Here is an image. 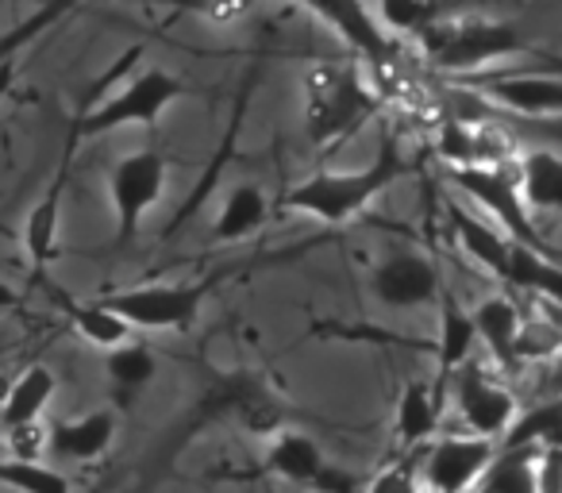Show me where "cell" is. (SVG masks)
<instances>
[{
    "label": "cell",
    "instance_id": "8fae6325",
    "mask_svg": "<svg viewBox=\"0 0 562 493\" xmlns=\"http://www.w3.org/2000/svg\"><path fill=\"white\" fill-rule=\"evenodd\" d=\"M78 143H81L78 124L70 120L55 173H50L43 197L32 204V209H27V216H24V255H27V267H32L35 274H43V270L58 259V235H63V197H66V186H70V170H74V155H78Z\"/></svg>",
    "mask_w": 562,
    "mask_h": 493
},
{
    "label": "cell",
    "instance_id": "d6a6232c",
    "mask_svg": "<svg viewBox=\"0 0 562 493\" xmlns=\"http://www.w3.org/2000/svg\"><path fill=\"white\" fill-rule=\"evenodd\" d=\"M4 444H9V459L47 462V455H50V428L43 421L12 424V428H4Z\"/></svg>",
    "mask_w": 562,
    "mask_h": 493
},
{
    "label": "cell",
    "instance_id": "6da1fadb",
    "mask_svg": "<svg viewBox=\"0 0 562 493\" xmlns=\"http://www.w3.org/2000/svg\"><path fill=\"white\" fill-rule=\"evenodd\" d=\"M413 173V158L405 155L397 135H385L374 163L359 170H316L281 193V209L308 216L316 224L347 227L370 209L382 193H390L401 178Z\"/></svg>",
    "mask_w": 562,
    "mask_h": 493
},
{
    "label": "cell",
    "instance_id": "3957f363",
    "mask_svg": "<svg viewBox=\"0 0 562 493\" xmlns=\"http://www.w3.org/2000/svg\"><path fill=\"white\" fill-rule=\"evenodd\" d=\"M378 112H382V93L362 78L359 63L321 58L301 74V120L313 147H339L359 135Z\"/></svg>",
    "mask_w": 562,
    "mask_h": 493
},
{
    "label": "cell",
    "instance_id": "52a82bcc",
    "mask_svg": "<svg viewBox=\"0 0 562 493\" xmlns=\"http://www.w3.org/2000/svg\"><path fill=\"white\" fill-rule=\"evenodd\" d=\"M216 282H147L101 298L135 332H186L196 324Z\"/></svg>",
    "mask_w": 562,
    "mask_h": 493
},
{
    "label": "cell",
    "instance_id": "7402d4cb",
    "mask_svg": "<svg viewBox=\"0 0 562 493\" xmlns=\"http://www.w3.org/2000/svg\"><path fill=\"white\" fill-rule=\"evenodd\" d=\"M270 220V197L255 181H239L227 189L216 220H212V239L216 243H243L258 235Z\"/></svg>",
    "mask_w": 562,
    "mask_h": 493
},
{
    "label": "cell",
    "instance_id": "ac0fdd59",
    "mask_svg": "<svg viewBox=\"0 0 562 493\" xmlns=\"http://www.w3.org/2000/svg\"><path fill=\"white\" fill-rule=\"evenodd\" d=\"M262 462H266V474L281 478V482H293V485H316V478L328 467L324 447L297 428H281L278 436L266 439Z\"/></svg>",
    "mask_w": 562,
    "mask_h": 493
},
{
    "label": "cell",
    "instance_id": "e575fe53",
    "mask_svg": "<svg viewBox=\"0 0 562 493\" xmlns=\"http://www.w3.org/2000/svg\"><path fill=\"white\" fill-rule=\"evenodd\" d=\"M362 493H420V482H416L413 470L390 467V470H382Z\"/></svg>",
    "mask_w": 562,
    "mask_h": 493
},
{
    "label": "cell",
    "instance_id": "4dcf8cb0",
    "mask_svg": "<svg viewBox=\"0 0 562 493\" xmlns=\"http://www.w3.org/2000/svg\"><path fill=\"white\" fill-rule=\"evenodd\" d=\"M562 355V332L559 324H551L547 316H524L520 339H516V367H543V362Z\"/></svg>",
    "mask_w": 562,
    "mask_h": 493
},
{
    "label": "cell",
    "instance_id": "30bf717a",
    "mask_svg": "<svg viewBox=\"0 0 562 493\" xmlns=\"http://www.w3.org/2000/svg\"><path fill=\"white\" fill-rule=\"evenodd\" d=\"M451 401L454 413H459L462 428L470 436H482L501 444L505 432L513 428V421L520 416V401L508 385L493 382L477 362H467L459 374L451 378Z\"/></svg>",
    "mask_w": 562,
    "mask_h": 493
},
{
    "label": "cell",
    "instance_id": "8992f818",
    "mask_svg": "<svg viewBox=\"0 0 562 493\" xmlns=\"http://www.w3.org/2000/svg\"><path fill=\"white\" fill-rule=\"evenodd\" d=\"M447 181L459 189L467 201H474L508 239L524 243L531 251L547 255V239L536 224V212L524 201L520 178L513 166H467V170H447Z\"/></svg>",
    "mask_w": 562,
    "mask_h": 493
},
{
    "label": "cell",
    "instance_id": "d6986e66",
    "mask_svg": "<svg viewBox=\"0 0 562 493\" xmlns=\"http://www.w3.org/2000/svg\"><path fill=\"white\" fill-rule=\"evenodd\" d=\"M474 328H477V344H485V351L497 359V367L513 370L516 367V339L524 328V309L516 305L505 293H485L474 309Z\"/></svg>",
    "mask_w": 562,
    "mask_h": 493
},
{
    "label": "cell",
    "instance_id": "f546056e",
    "mask_svg": "<svg viewBox=\"0 0 562 493\" xmlns=\"http://www.w3.org/2000/svg\"><path fill=\"white\" fill-rule=\"evenodd\" d=\"M0 485L16 493H74L70 478L50 462H20L0 459Z\"/></svg>",
    "mask_w": 562,
    "mask_h": 493
},
{
    "label": "cell",
    "instance_id": "7a4b0ae2",
    "mask_svg": "<svg viewBox=\"0 0 562 493\" xmlns=\"http://www.w3.org/2000/svg\"><path fill=\"white\" fill-rule=\"evenodd\" d=\"M285 413H290L285 397H281L262 374H255V370H227V374L212 378V382L204 385V393L193 401L186 421L173 428L162 455H155V470L170 467L181 455V447L193 436H201L204 428H212V424H239L250 436L270 439L285 428Z\"/></svg>",
    "mask_w": 562,
    "mask_h": 493
},
{
    "label": "cell",
    "instance_id": "d4e9b609",
    "mask_svg": "<svg viewBox=\"0 0 562 493\" xmlns=\"http://www.w3.org/2000/svg\"><path fill=\"white\" fill-rule=\"evenodd\" d=\"M536 459V447H497V459L482 478V493H543Z\"/></svg>",
    "mask_w": 562,
    "mask_h": 493
},
{
    "label": "cell",
    "instance_id": "1f68e13d",
    "mask_svg": "<svg viewBox=\"0 0 562 493\" xmlns=\"http://www.w3.org/2000/svg\"><path fill=\"white\" fill-rule=\"evenodd\" d=\"M436 155L447 163V170H467L474 166V124L459 116H443L436 124Z\"/></svg>",
    "mask_w": 562,
    "mask_h": 493
},
{
    "label": "cell",
    "instance_id": "ffe728a7",
    "mask_svg": "<svg viewBox=\"0 0 562 493\" xmlns=\"http://www.w3.org/2000/svg\"><path fill=\"white\" fill-rule=\"evenodd\" d=\"M58 393V374L47 362H27L12 385L0 397V428H12V424H32L43 421Z\"/></svg>",
    "mask_w": 562,
    "mask_h": 493
},
{
    "label": "cell",
    "instance_id": "e0dca14e",
    "mask_svg": "<svg viewBox=\"0 0 562 493\" xmlns=\"http://www.w3.org/2000/svg\"><path fill=\"white\" fill-rule=\"evenodd\" d=\"M120 421L112 408H93L86 416H74V421L50 424V459L66 462H93L104 459L109 447L116 444Z\"/></svg>",
    "mask_w": 562,
    "mask_h": 493
},
{
    "label": "cell",
    "instance_id": "4fadbf2b",
    "mask_svg": "<svg viewBox=\"0 0 562 493\" xmlns=\"http://www.w3.org/2000/svg\"><path fill=\"white\" fill-rule=\"evenodd\" d=\"M297 4L305 12H313L324 27H331L362 63L393 66L397 40L378 24L374 9H370L367 0H297Z\"/></svg>",
    "mask_w": 562,
    "mask_h": 493
},
{
    "label": "cell",
    "instance_id": "44dd1931",
    "mask_svg": "<svg viewBox=\"0 0 562 493\" xmlns=\"http://www.w3.org/2000/svg\"><path fill=\"white\" fill-rule=\"evenodd\" d=\"M443 393L436 390L424 378H413V382L401 385L397 393V413H393V436L405 447H420L431 444L439 432V416H443Z\"/></svg>",
    "mask_w": 562,
    "mask_h": 493
},
{
    "label": "cell",
    "instance_id": "ba28073f",
    "mask_svg": "<svg viewBox=\"0 0 562 493\" xmlns=\"http://www.w3.org/2000/svg\"><path fill=\"white\" fill-rule=\"evenodd\" d=\"M166 181H170V158L158 147L132 150L109 170V201L120 247L139 235L147 212L166 197Z\"/></svg>",
    "mask_w": 562,
    "mask_h": 493
},
{
    "label": "cell",
    "instance_id": "836d02e7",
    "mask_svg": "<svg viewBox=\"0 0 562 493\" xmlns=\"http://www.w3.org/2000/svg\"><path fill=\"white\" fill-rule=\"evenodd\" d=\"M186 4L193 12H201L209 24H220V27L247 24L258 9V0H186Z\"/></svg>",
    "mask_w": 562,
    "mask_h": 493
},
{
    "label": "cell",
    "instance_id": "8d00e7d4",
    "mask_svg": "<svg viewBox=\"0 0 562 493\" xmlns=\"http://www.w3.org/2000/svg\"><path fill=\"white\" fill-rule=\"evenodd\" d=\"M20 305V293L12 290L9 282H0V313H9V309H16Z\"/></svg>",
    "mask_w": 562,
    "mask_h": 493
},
{
    "label": "cell",
    "instance_id": "f1b7e54d",
    "mask_svg": "<svg viewBox=\"0 0 562 493\" xmlns=\"http://www.w3.org/2000/svg\"><path fill=\"white\" fill-rule=\"evenodd\" d=\"M374 16L393 40H416L424 27H431L439 20L436 0H378Z\"/></svg>",
    "mask_w": 562,
    "mask_h": 493
},
{
    "label": "cell",
    "instance_id": "2e32d148",
    "mask_svg": "<svg viewBox=\"0 0 562 493\" xmlns=\"http://www.w3.org/2000/svg\"><path fill=\"white\" fill-rule=\"evenodd\" d=\"M447 224H451V232H454V239H459L462 251H467L470 259L485 270V274H493L497 282H505L516 239H508L493 220H482L470 209H462L459 201L447 204Z\"/></svg>",
    "mask_w": 562,
    "mask_h": 493
},
{
    "label": "cell",
    "instance_id": "5bb4252c",
    "mask_svg": "<svg viewBox=\"0 0 562 493\" xmlns=\"http://www.w3.org/2000/svg\"><path fill=\"white\" fill-rule=\"evenodd\" d=\"M474 93H482L490 104L516 116H562V78L559 74H493L477 81Z\"/></svg>",
    "mask_w": 562,
    "mask_h": 493
},
{
    "label": "cell",
    "instance_id": "5b68a950",
    "mask_svg": "<svg viewBox=\"0 0 562 493\" xmlns=\"http://www.w3.org/2000/svg\"><path fill=\"white\" fill-rule=\"evenodd\" d=\"M186 97V81L178 74L162 70V66H147V70L132 74L120 89H112L109 97H101L97 104L81 101L78 116V135L81 143L97 139V135H112L120 127H158V120Z\"/></svg>",
    "mask_w": 562,
    "mask_h": 493
},
{
    "label": "cell",
    "instance_id": "603a6c76",
    "mask_svg": "<svg viewBox=\"0 0 562 493\" xmlns=\"http://www.w3.org/2000/svg\"><path fill=\"white\" fill-rule=\"evenodd\" d=\"M63 313L70 316L74 332H78L89 347H97V351H104V355L116 351V347H124V344H132V339L139 336V332H135L132 324L116 313V309L104 305V301L63 298Z\"/></svg>",
    "mask_w": 562,
    "mask_h": 493
},
{
    "label": "cell",
    "instance_id": "4316f807",
    "mask_svg": "<svg viewBox=\"0 0 562 493\" xmlns=\"http://www.w3.org/2000/svg\"><path fill=\"white\" fill-rule=\"evenodd\" d=\"M255 74H258V66H255ZM255 74H250V78L243 81V89H239V101H235V112H232V120H227L224 147L216 150V158H212V163H209V170H204V178L196 181V193H193V197H186V201H181L178 216L170 220V227H166V235H173V232H178V227H186L189 220H193V212L201 209L204 201H209V193H212V186H216L220 170H224V166H227V155H232V143H235V135H239L243 109H247V97H250V89H255Z\"/></svg>",
    "mask_w": 562,
    "mask_h": 493
},
{
    "label": "cell",
    "instance_id": "277c9868",
    "mask_svg": "<svg viewBox=\"0 0 562 493\" xmlns=\"http://www.w3.org/2000/svg\"><path fill=\"white\" fill-rule=\"evenodd\" d=\"M416 43L428 66L439 74H474L490 63L531 51L520 27L493 16H439L416 35Z\"/></svg>",
    "mask_w": 562,
    "mask_h": 493
},
{
    "label": "cell",
    "instance_id": "9a60e30c",
    "mask_svg": "<svg viewBox=\"0 0 562 493\" xmlns=\"http://www.w3.org/2000/svg\"><path fill=\"white\" fill-rule=\"evenodd\" d=\"M439 336H436V390L443 393L447 382L474 359L477 347V328L470 309H462V301L451 290H439Z\"/></svg>",
    "mask_w": 562,
    "mask_h": 493
},
{
    "label": "cell",
    "instance_id": "484cf974",
    "mask_svg": "<svg viewBox=\"0 0 562 493\" xmlns=\"http://www.w3.org/2000/svg\"><path fill=\"white\" fill-rule=\"evenodd\" d=\"M505 285H516V290L536 293V298L562 305V267L547 259L543 251H531V247H524V243H516V247H513V262H508Z\"/></svg>",
    "mask_w": 562,
    "mask_h": 493
},
{
    "label": "cell",
    "instance_id": "cb8c5ba5",
    "mask_svg": "<svg viewBox=\"0 0 562 493\" xmlns=\"http://www.w3.org/2000/svg\"><path fill=\"white\" fill-rule=\"evenodd\" d=\"M516 178L531 212H562V155L547 147L520 150Z\"/></svg>",
    "mask_w": 562,
    "mask_h": 493
},
{
    "label": "cell",
    "instance_id": "74e56055",
    "mask_svg": "<svg viewBox=\"0 0 562 493\" xmlns=\"http://www.w3.org/2000/svg\"><path fill=\"white\" fill-rule=\"evenodd\" d=\"M266 493H273V490H266Z\"/></svg>",
    "mask_w": 562,
    "mask_h": 493
},
{
    "label": "cell",
    "instance_id": "9c48e42d",
    "mask_svg": "<svg viewBox=\"0 0 562 493\" xmlns=\"http://www.w3.org/2000/svg\"><path fill=\"white\" fill-rule=\"evenodd\" d=\"M497 459V444L470 432H447L431 439L420 459L424 493H470L485 478L490 462Z\"/></svg>",
    "mask_w": 562,
    "mask_h": 493
},
{
    "label": "cell",
    "instance_id": "83f0119b",
    "mask_svg": "<svg viewBox=\"0 0 562 493\" xmlns=\"http://www.w3.org/2000/svg\"><path fill=\"white\" fill-rule=\"evenodd\" d=\"M104 370H109L112 385L120 393H139L143 385H150L158 378V355L147 344L132 339V344L104 355Z\"/></svg>",
    "mask_w": 562,
    "mask_h": 493
},
{
    "label": "cell",
    "instance_id": "7c38bea8",
    "mask_svg": "<svg viewBox=\"0 0 562 493\" xmlns=\"http://www.w3.org/2000/svg\"><path fill=\"white\" fill-rule=\"evenodd\" d=\"M443 274L439 267L420 251H393L370 274V290L385 309L397 313H413V309L436 305L439 290H443Z\"/></svg>",
    "mask_w": 562,
    "mask_h": 493
},
{
    "label": "cell",
    "instance_id": "d590c367",
    "mask_svg": "<svg viewBox=\"0 0 562 493\" xmlns=\"http://www.w3.org/2000/svg\"><path fill=\"white\" fill-rule=\"evenodd\" d=\"M313 490H316V493H362V482H359L355 474H347L344 467L328 462V467H324V474L316 478Z\"/></svg>",
    "mask_w": 562,
    "mask_h": 493
}]
</instances>
